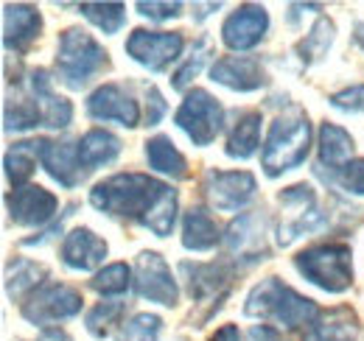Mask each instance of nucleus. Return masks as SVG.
Listing matches in <instances>:
<instances>
[{"label":"nucleus","instance_id":"obj_1","mask_svg":"<svg viewBox=\"0 0 364 341\" xmlns=\"http://www.w3.org/2000/svg\"><path fill=\"white\" fill-rule=\"evenodd\" d=\"M90 205L112 218H127L151 229L157 238L171 235L177 221V190L146 173H115L90 190Z\"/></svg>","mask_w":364,"mask_h":341},{"label":"nucleus","instance_id":"obj_2","mask_svg":"<svg viewBox=\"0 0 364 341\" xmlns=\"http://www.w3.org/2000/svg\"><path fill=\"white\" fill-rule=\"evenodd\" d=\"M244 313L255 319H272L286 330H300V328H311L322 310L314 299L297 294L291 286L280 283L277 277H267L247 294Z\"/></svg>","mask_w":364,"mask_h":341},{"label":"nucleus","instance_id":"obj_3","mask_svg":"<svg viewBox=\"0 0 364 341\" xmlns=\"http://www.w3.org/2000/svg\"><path fill=\"white\" fill-rule=\"evenodd\" d=\"M309 148H311L309 115L303 109H291V112L274 118V124L269 126L261 166L267 170V176H280L286 170L303 166L309 157Z\"/></svg>","mask_w":364,"mask_h":341},{"label":"nucleus","instance_id":"obj_4","mask_svg":"<svg viewBox=\"0 0 364 341\" xmlns=\"http://www.w3.org/2000/svg\"><path fill=\"white\" fill-rule=\"evenodd\" d=\"M107 67H109V53L95 43L92 34H87L85 28L62 31L56 48V70L59 79L70 90H82Z\"/></svg>","mask_w":364,"mask_h":341},{"label":"nucleus","instance_id":"obj_5","mask_svg":"<svg viewBox=\"0 0 364 341\" xmlns=\"http://www.w3.org/2000/svg\"><path fill=\"white\" fill-rule=\"evenodd\" d=\"M297 271L328 294H342L353 286V252L348 244H319L294 257Z\"/></svg>","mask_w":364,"mask_h":341},{"label":"nucleus","instance_id":"obj_6","mask_svg":"<svg viewBox=\"0 0 364 341\" xmlns=\"http://www.w3.org/2000/svg\"><path fill=\"white\" fill-rule=\"evenodd\" d=\"M235 269L238 266L232 260H219V263H191V260H185L180 266L182 277L188 283L191 299L205 308V313L199 316L196 328H202V322H208L222 308V302L228 299Z\"/></svg>","mask_w":364,"mask_h":341},{"label":"nucleus","instance_id":"obj_7","mask_svg":"<svg viewBox=\"0 0 364 341\" xmlns=\"http://www.w3.org/2000/svg\"><path fill=\"white\" fill-rule=\"evenodd\" d=\"M174 124L191 137L193 146H210L222 131L225 109L208 90H191L174 115Z\"/></svg>","mask_w":364,"mask_h":341},{"label":"nucleus","instance_id":"obj_8","mask_svg":"<svg viewBox=\"0 0 364 341\" xmlns=\"http://www.w3.org/2000/svg\"><path fill=\"white\" fill-rule=\"evenodd\" d=\"M82 305H85V299L76 288H70L65 283H48L26 299L20 310H23V319H28L31 325L48 328L50 322L76 316L82 310Z\"/></svg>","mask_w":364,"mask_h":341},{"label":"nucleus","instance_id":"obj_9","mask_svg":"<svg viewBox=\"0 0 364 341\" xmlns=\"http://www.w3.org/2000/svg\"><path fill=\"white\" fill-rule=\"evenodd\" d=\"M280 205L283 207H291L294 213L286 224H280L277 229V244L280 247H289L291 241H297L300 235L306 232H314V229H322L328 224V215L317 210V193L311 185H291L280 193Z\"/></svg>","mask_w":364,"mask_h":341},{"label":"nucleus","instance_id":"obj_10","mask_svg":"<svg viewBox=\"0 0 364 341\" xmlns=\"http://www.w3.org/2000/svg\"><path fill=\"white\" fill-rule=\"evenodd\" d=\"M182 40L180 31H146V28H135L127 40V53L135 59L137 65L160 73L166 70L171 62H177L182 56Z\"/></svg>","mask_w":364,"mask_h":341},{"label":"nucleus","instance_id":"obj_11","mask_svg":"<svg viewBox=\"0 0 364 341\" xmlns=\"http://www.w3.org/2000/svg\"><path fill=\"white\" fill-rule=\"evenodd\" d=\"M135 291L137 297L174 308L180 302L177 280L168 269V263L157 252H140L135 263Z\"/></svg>","mask_w":364,"mask_h":341},{"label":"nucleus","instance_id":"obj_12","mask_svg":"<svg viewBox=\"0 0 364 341\" xmlns=\"http://www.w3.org/2000/svg\"><path fill=\"white\" fill-rule=\"evenodd\" d=\"M258 182L250 170H208L205 173V193L210 205L222 213H235L252 202Z\"/></svg>","mask_w":364,"mask_h":341},{"label":"nucleus","instance_id":"obj_13","mask_svg":"<svg viewBox=\"0 0 364 341\" xmlns=\"http://www.w3.org/2000/svg\"><path fill=\"white\" fill-rule=\"evenodd\" d=\"M225 249H228L230 260H232L235 266H238V263L250 266V263L267 260L269 247H267V235H264V221H261V215H252V213L238 215L228 227Z\"/></svg>","mask_w":364,"mask_h":341},{"label":"nucleus","instance_id":"obj_14","mask_svg":"<svg viewBox=\"0 0 364 341\" xmlns=\"http://www.w3.org/2000/svg\"><path fill=\"white\" fill-rule=\"evenodd\" d=\"M6 210L17 227H43L56 215L59 199L40 185H26L6 193Z\"/></svg>","mask_w":364,"mask_h":341},{"label":"nucleus","instance_id":"obj_15","mask_svg":"<svg viewBox=\"0 0 364 341\" xmlns=\"http://www.w3.org/2000/svg\"><path fill=\"white\" fill-rule=\"evenodd\" d=\"M269 31V14L264 6L244 3L238 6L222 26V40L230 50H250L261 43Z\"/></svg>","mask_w":364,"mask_h":341},{"label":"nucleus","instance_id":"obj_16","mask_svg":"<svg viewBox=\"0 0 364 341\" xmlns=\"http://www.w3.org/2000/svg\"><path fill=\"white\" fill-rule=\"evenodd\" d=\"M87 115L95 121H115L121 126L135 129L140 124L137 101L118 85H101L87 98Z\"/></svg>","mask_w":364,"mask_h":341},{"label":"nucleus","instance_id":"obj_17","mask_svg":"<svg viewBox=\"0 0 364 341\" xmlns=\"http://www.w3.org/2000/svg\"><path fill=\"white\" fill-rule=\"evenodd\" d=\"M40 163L62 188H76L87 173L79 157V143L70 140H40Z\"/></svg>","mask_w":364,"mask_h":341},{"label":"nucleus","instance_id":"obj_18","mask_svg":"<svg viewBox=\"0 0 364 341\" xmlns=\"http://www.w3.org/2000/svg\"><path fill=\"white\" fill-rule=\"evenodd\" d=\"M43 31L40 9L26 3H6L3 6V48L14 53H26L37 43Z\"/></svg>","mask_w":364,"mask_h":341},{"label":"nucleus","instance_id":"obj_19","mask_svg":"<svg viewBox=\"0 0 364 341\" xmlns=\"http://www.w3.org/2000/svg\"><path fill=\"white\" fill-rule=\"evenodd\" d=\"M210 79L235 92H252L267 85V73L252 56H225L210 67Z\"/></svg>","mask_w":364,"mask_h":341},{"label":"nucleus","instance_id":"obj_20","mask_svg":"<svg viewBox=\"0 0 364 341\" xmlns=\"http://www.w3.org/2000/svg\"><path fill=\"white\" fill-rule=\"evenodd\" d=\"M107 257V241H101L87 227H76L62 241V260L76 271H92Z\"/></svg>","mask_w":364,"mask_h":341},{"label":"nucleus","instance_id":"obj_21","mask_svg":"<svg viewBox=\"0 0 364 341\" xmlns=\"http://www.w3.org/2000/svg\"><path fill=\"white\" fill-rule=\"evenodd\" d=\"M28 87H31V95L37 98L40 109H43V121H46L48 129H65L70 124L73 107H70L68 98H62V95L53 90V82H50L48 70H43V67L31 70Z\"/></svg>","mask_w":364,"mask_h":341},{"label":"nucleus","instance_id":"obj_22","mask_svg":"<svg viewBox=\"0 0 364 341\" xmlns=\"http://www.w3.org/2000/svg\"><path fill=\"white\" fill-rule=\"evenodd\" d=\"M359 333V319L350 308H333L322 310L317 322L306 328L303 341H356Z\"/></svg>","mask_w":364,"mask_h":341},{"label":"nucleus","instance_id":"obj_23","mask_svg":"<svg viewBox=\"0 0 364 341\" xmlns=\"http://www.w3.org/2000/svg\"><path fill=\"white\" fill-rule=\"evenodd\" d=\"M222 241H225V235L219 232L216 221L210 218V213L205 207H191L185 213V221H182V247L185 249L208 252Z\"/></svg>","mask_w":364,"mask_h":341},{"label":"nucleus","instance_id":"obj_24","mask_svg":"<svg viewBox=\"0 0 364 341\" xmlns=\"http://www.w3.org/2000/svg\"><path fill=\"white\" fill-rule=\"evenodd\" d=\"M353 157V137L336 124L319 126V168H328V173H336L345 168Z\"/></svg>","mask_w":364,"mask_h":341},{"label":"nucleus","instance_id":"obj_25","mask_svg":"<svg viewBox=\"0 0 364 341\" xmlns=\"http://www.w3.org/2000/svg\"><path fill=\"white\" fill-rule=\"evenodd\" d=\"M121 154V140L104 129H90L82 140H79V157L85 170H95L101 166H109L115 157Z\"/></svg>","mask_w":364,"mask_h":341},{"label":"nucleus","instance_id":"obj_26","mask_svg":"<svg viewBox=\"0 0 364 341\" xmlns=\"http://www.w3.org/2000/svg\"><path fill=\"white\" fill-rule=\"evenodd\" d=\"M146 160H149L151 168L171 176V179H185L188 176L185 157L180 154V148L174 146V140L166 137V134H157V137L146 140Z\"/></svg>","mask_w":364,"mask_h":341},{"label":"nucleus","instance_id":"obj_27","mask_svg":"<svg viewBox=\"0 0 364 341\" xmlns=\"http://www.w3.org/2000/svg\"><path fill=\"white\" fill-rule=\"evenodd\" d=\"M261 143V112H244L238 115L235 126L228 137V157L232 160H250L258 151Z\"/></svg>","mask_w":364,"mask_h":341},{"label":"nucleus","instance_id":"obj_28","mask_svg":"<svg viewBox=\"0 0 364 341\" xmlns=\"http://www.w3.org/2000/svg\"><path fill=\"white\" fill-rule=\"evenodd\" d=\"M37 160H40V140H26V143H14L6 157V176L11 182V188H26V182L34 176L37 170Z\"/></svg>","mask_w":364,"mask_h":341},{"label":"nucleus","instance_id":"obj_29","mask_svg":"<svg viewBox=\"0 0 364 341\" xmlns=\"http://www.w3.org/2000/svg\"><path fill=\"white\" fill-rule=\"evenodd\" d=\"M3 126H6V131H28L34 126H46L37 98L34 95H28V98L23 95V98H14V101H6Z\"/></svg>","mask_w":364,"mask_h":341},{"label":"nucleus","instance_id":"obj_30","mask_svg":"<svg viewBox=\"0 0 364 341\" xmlns=\"http://www.w3.org/2000/svg\"><path fill=\"white\" fill-rule=\"evenodd\" d=\"M48 277L46 266H37L31 260H14V266L9 269V280H6V291L11 299H23L26 294L31 297L37 291V286Z\"/></svg>","mask_w":364,"mask_h":341},{"label":"nucleus","instance_id":"obj_31","mask_svg":"<svg viewBox=\"0 0 364 341\" xmlns=\"http://www.w3.org/2000/svg\"><path fill=\"white\" fill-rule=\"evenodd\" d=\"M79 11L104 34H118L127 23V6L124 3H82Z\"/></svg>","mask_w":364,"mask_h":341},{"label":"nucleus","instance_id":"obj_32","mask_svg":"<svg viewBox=\"0 0 364 341\" xmlns=\"http://www.w3.org/2000/svg\"><path fill=\"white\" fill-rule=\"evenodd\" d=\"M333 34H336V26H333V20H328V17H319L317 23H314V28L306 34V40L297 45V53H300V59H303L306 65H311V62L322 59V56L328 53V48L333 45Z\"/></svg>","mask_w":364,"mask_h":341},{"label":"nucleus","instance_id":"obj_33","mask_svg":"<svg viewBox=\"0 0 364 341\" xmlns=\"http://www.w3.org/2000/svg\"><path fill=\"white\" fill-rule=\"evenodd\" d=\"M129 286H132V271L127 263H109L90 280V288L101 297H118L129 291Z\"/></svg>","mask_w":364,"mask_h":341},{"label":"nucleus","instance_id":"obj_34","mask_svg":"<svg viewBox=\"0 0 364 341\" xmlns=\"http://www.w3.org/2000/svg\"><path fill=\"white\" fill-rule=\"evenodd\" d=\"M124 310H127V305H124V302H98L95 308L87 310V319H85V322H87V330H90L95 339L109 336L112 325H118V322H121Z\"/></svg>","mask_w":364,"mask_h":341},{"label":"nucleus","instance_id":"obj_35","mask_svg":"<svg viewBox=\"0 0 364 341\" xmlns=\"http://www.w3.org/2000/svg\"><path fill=\"white\" fill-rule=\"evenodd\" d=\"M160 328H163L160 316H154V313H137L129 322L121 325V330H118L115 339L118 341H157Z\"/></svg>","mask_w":364,"mask_h":341},{"label":"nucleus","instance_id":"obj_36","mask_svg":"<svg viewBox=\"0 0 364 341\" xmlns=\"http://www.w3.org/2000/svg\"><path fill=\"white\" fill-rule=\"evenodd\" d=\"M205 59H208V40H199L196 48H193V53L185 59V65L171 76V87L174 90H185V87L199 76V70L205 67Z\"/></svg>","mask_w":364,"mask_h":341},{"label":"nucleus","instance_id":"obj_37","mask_svg":"<svg viewBox=\"0 0 364 341\" xmlns=\"http://www.w3.org/2000/svg\"><path fill=\"white\" fill-rule=\"evenodd\" d=\"M331 179H333L342 190H348V193H353V196H364V160H350L345 168L331 173Z\"/></svg>","mask_w":364,"mask_h":341},{"label":"nucleus","instance_id":"obj_38","mask_svg":"<svg viewBox=\"0 0 364 341\" xmlns=\"http://www.w3.org/2000/svg\"><path fill=\"white\" fill-rule=\"evenodd\" d=\"M331 104L342 112H364V85H353L331 95Z\"/></svg>","mask_w":364,"mask_h":341},{"label":"nucleus","instance_id":"obj_39","mask_svg":"<svg viewBox=\"0 0 364 341\" xmlns=\"http://www.w3.org/2000/svg\"><path fill=\"white\" fill-rule=\"evenodd\" d=\"M137 11L143 17H149V20H171V17L182 14V3H154V0L146 3V0H140Z\"/></svg>","mask_w":364,"mask_h":341},{"label":"nucleus","instance_id":"obj_40","mask_svg":"<svg viewBox=\"0 0 364 341\" xmlns=\"http://www.w3.org/2000/svg\"><path fill=\"white\" fill-rule=\"evenodd\" d=\"M146 126H157L160 121H163V115H166V101H163V95H160V90L151 85L146 87Z\"/></svg>","mask_w":364,"mask_h":341},{"label":"nucleus","instance_id":"obj_41","mask_svg":"<svg viewBox=\"0 0 364 341\" xmlns=\"http://www.w3.org/2000/svg\"><path fill=\"white\" fill-rule=\"evenodd\" d=\"M210 341H244V336H241V330H238L235 325H222V328L210 336Z\"/></svg>","mask_w":364,"mask_h":341},{"label":"nucleus","instance_id":"obj_42","mask_svg":"<svg viewBox=\"0 0 364 341\" xmlns=\"http://www.w3.org/2000/svg\"><path fill=\"white\" fill-rule=\"evenodd\" d=\"M37 341H73L62 328H43V333L37 336Z\"/></svg>","mask_w":364,"mask_h":341},{"label":"nucleus","instance_id":"obj_43","mask_svg":"<svg viewBox=\"0 0 364 341\" xmlns=\"http://www.w3.org/2000/svg\"><path fill=\"white\" fill-rule=\"evenodd\" d=\"M252 339L255 341H274V330H269V325H261V328H252Z\"/></svg>","mask_w":364,"mask_h":341},{"label":"nucleus","instance_id":"obj_44","mask_svg":"<svg viewBox=\"0 0 364 341\" xmlns=\"http://www.w3.org/2000/svg\"><path fill=\"white\" fill-rule=\"evenodd\" d=\"M353 40H356V45H359V48L364 50V23H359V26H356V31H353Z\"/></svg>","mask_w":364,"mask_h":341}]
</instances>
